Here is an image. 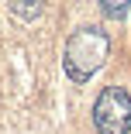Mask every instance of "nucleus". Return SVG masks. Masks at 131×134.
I'll return each mask as SVG.
<instances>
[{
  "instance_id": "f257e3e1",
  "label": "nucleus",
  "mask_w": 131,
  "mask_h": 134,
  "mask_svg": "<svg viewBox=\"0 0 131 134\" xmlns=\"http://www.w3.org/2000/svg\"><path fill=\"white\" fill-rule=\"evenodd\" d=\"M107 55H111V35L100 24H80L66 41L62 65H66L72 83H86L90 76H97L103 69Z\"/></svg>"
},
{
  "instance_id": "f03ea898",
  "label": "nucleus",
  "mask_w": 131,
  "mask_h": 134,
  "mask_svg": "<svg viewBox=\"0 0 131 134\" xmlns=\"http://www.w3.org/2000/svg\"><path fill=\"white\" fill-rule=\"evenodd\" d=\"M97 134H128L131 131V93L124 86H103L93 103Z\"/></svg>"
},
{
  "instance_id": "7ed1b4c3",
  "label": "nucleus",
  "mask_w": 131,
  "mask_h": 134,
  "mask_svg": "<svg viewBox=\"0 0 131 134\" xmlns=\"http://www.w3.org/2000/svg\"><path fill=\"white\" fill-rule=\"evenodd\" d=\"M11 14L21 21H35V17H41V7L31 4V0H17V4H11Z\"/></svg>"
},
{
  "instance_id": "20e7f679",
  "label": "nucleus",
  "mask_w": 131,
  "mask_h": 134,
  "mask_svg": "<svg viewBox=\"0 0 131 134\" xmlns=\"http://www.w3.org/2000/svg\"><path fill=\"white\" fill-rule=\"evenodd\" d=\"M100 10L107 14V17H124V14L131 10V4H117V0H103V4H100Z\"/></svg>"
}]
</instances>
